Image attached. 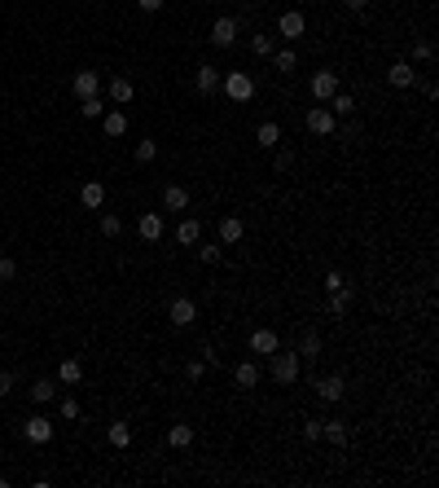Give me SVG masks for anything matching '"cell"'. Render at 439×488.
Segmentation results:
<instances>
[{
    "label": "cell",
    "instance_id": "9",
    "mask_svg": "<svg viewBox=\"0 0 439 488\" xmlns=\"http://www.w3.org/2000/svg\"><path fill=\"white\" fill-rule=\"evenodd\" d=\"M71 88H75L79 102H84V97H102V79H97V71H75Z\"/></svg>",
    "mask_w": 439,
    "mask_h": 488
},
{
    "label": "cell",
    "instance_id": "30",
    "mask_svg": "<svg viewBox=\"0 0 439 488\" xmlns=\"http://www.w3.org/2000/svg\"><path fill=\"white\" fill-rule=\"evenodd\" d=\"M110 445H115V449H127V445H132V427H127V422H110Z\"/></svg>",
    "mask_w": 439,
    "mask_h": 488
},
{
    "label": "cell",
    "instance_id": "15",
    "mask_svg": "<svg viewBox=\"0 0 439 488\" xmlns=\"http://www.w3.org/2000/svg\"><path fill=\"white\" fill-rule=\"evenodd\" d=\"M189 207V189L185 185H167L162 189V211H185Z\"/></svg>",
    "mask_w": 439,
    "mask_h": 488
},
{
    "label": "cell",
    "instance_id": "21",
    "mask_svg": "<svg viewBox=\"0 0 439 488\" xmlns=\"http://www.w3.org/2000/svg\"><path fill=\"white\" fill-rule=\"evenodd\" d=\"M167 445L172 449H189L193 445V427H189V422H172V427H167Z\"/></svg>",
    "mask_w": 439,
    "mask_h": 488
},
{
    "label": "cell",
    "instance_id": "24",
    "mask_svg": "<svg viewBox=\"0 0 439 488\" xmlns=\"http://www.w3.org/2000/svg\"><path fill=\"white\" fill-rule=\"evenodd\" d=\"M102 128H106V137H123L127 133V115H123V110H106Z\"/></svg>",
    "mask_w": 439,
    "mask_h": 488
},
{
    "label": "cell",
    "instance_id": "1",
    "mask_svg": "<svg viewBox=\"0 0 439 488\" xmlns=\"http://www.w3.org/2000/svg\"><path fill=\"white\" fill-rule=\"evenodd\" d=\"M268 365H272V379H277L281 387H290V383H295L299 379V370H303V361H299V352H272L268 356Z\"/></svg>",
    "mask_w": 439,
    "mask_h": 488
},
{
    "label": "cell",
    "instance_id": "10",
    "mask_svg": "<svg viewBox=\"0 0 439 488\" xmlns=\"http://www.w3.org/2000/svg\"><path fill=\"white\" fill-rule=\"evenodd\" d=\"M334 93H338V71H316L312 75V97L316 102H330Z\"/></svg>",
    "mask_w": 439,
    "mask_h": 488
},
{
    "label": "cell",
    "instance_id": "23",
    "mask_svg": "<svg viewBox=\"0 0 439 488\" xmlns=\"http://www.w3.org/2000/svg\"><path fill=\"white\" fill-rule=\"evenodd\" d=\"M79 379H84V365L75 361V356H67V361L57 365V383H67V387H75Z\"/></svg>",
    "mask_w": 439,
    "mask_h": 488
},
{
    "label": "cell",
    "instance_id": "31",
    "mask_svg": "<svg viewBox=\"0 0 439 488\" xmlns=\"http://www.w3.org/2000/svg\"><path fill=\"white\" fill-rule=\"evenodd\" d=\"M53 396H57V383H48V379H36V383H31V400H36V405L53 400Z\"/></svg>",
    "mask_w": 439,
    "mask_h": 488
},
{
    "label": "cell",
    "instance_id": "4",
    "mask_svg": "<svg viewBox=\"0 0 439 488\" xmlns=\"http://www.w3.org/2000/svg\"><path fill=\"white\" fill-rule=\"evenodd\" d=\"M277 36L281 40H303L307 36V18H303L299 9H286L281 18H277Z\"/></svg>",
    "mask_w": 439,
    "mask_h": 488
},
{
    "label": "cell",
    "instance_id": "40",
    "mask_svg": "<svg viewBox=\"0 0 439 488\" xmlns=\"http://www.w3.org/2000/svg\"><path fill=\"white\" fill-rule=\"evenodd\" d=\"M343 286H347V282H343V273H338V269L325 273V290H330V295H334V290H343Z\"/></svg>",
    "mask_w": 439,
    "mask_h": 488
},
{
    "label": "cell",
    "instance_id": "14",
    "mask_svg": "<svg viewBox=\"0 0 439 488\" xmlns=\"http://www.w3.org/2000/svg\"><path fill=\"white\" fill-rule=\"evenodd\" d=\"M137 233H141L145 242H158V238H162V216H158V211H145V216L137 220Z\"/></svg>",
    "mask_w": 439,
    "mask_h": 488
},
{
    "label": "cell",
    "instance_id": "8",
    "mask_svg": "<svg viewBox=\"0 0 439 488\" xmlns=\"http://www.w3.org/2000/svg\"><path fill=\"white\" fill-rule=\"evenodd\" d=\"M233 40H237V18L224 13V18H216V27H211V44H216V48H229Z\"/></svg>",
    "mask_w": 439,
    "mask_h": 488
},
{
    "label": "cell",
    "instance_id": "22",
    "mask_svg": "<svg viewBox=\"0 0 439 488\" xmlns=\"http://www.w3.org/2000/svg\"><path fill=\"white\" fill-rule=\"evenodd\" d=\"M132 79H127V75H115V79H110V102H119V106H127V102H132Z\"/></svg>",
    "mask_w": 439,
    "mask_h": 488
},
{
    "label": "cell",
    "instance_id": "33",
    "mask_svg": "<svg viewBox=\"0 0 439 488\" xmlns=\"http://www.w3.org/2000/svg\"><path fill=\"white\" fill-rule=\"evenodd\" d=\"M251 53L255 57H272V36H251Z\"/></svg>",
    "mask_w": 439,
    "mask_h": 488
},
{
    "label": "cell",
    "instance_id": "38",
    "mask_svg": "<svg viewBox=\"0 0 439 488\" xmlns=\"http://www.w3.org/2000/svg\"><path fill=\"white\" fill-rule=\"evenodd\" d=\"M303 440H307V445L321 440V418H307V422H303Z\"/></svg>",
    "mask_w": 439,
    "mask_h": 488
},
{
    "label": "cell",
    "instance_id": "16",
    "mask_svg": "<svg viewBox=\"0 0 439 488\" xmlns=\"http://www.w3.org/2000/svg\"><path fill=\"white\" fill-rule=\"evenodd\" d=\"M321 440H330V445L343 449V445H347V427H343L338 418H321Z\"/></svg>",
    "mask_w": 439,
    "mask_h": 488
},
{
    "label": "cell",
    "instance_id": "19",
    "mask_svg": "<svg viewBox=\"0 0 439 488\" xmlns=\"http://www.w3.org/2000/svg\"><path fill=\"white\" fill-rule=\"evenodd\" d=\"M233 383L251 392V387L259 383V365H255V361H237V365H233Z\"/></svg>",
    "mask_w": 439,
    "mask_h": 488
},
{
    "label": "cell",
    "instance_id": "34",
    "mask_svg": "<svg viewBox=\"0 0 439 488\" xmlns=\"http://www.w3.org/2000/svg\"><path fill=\"white\" fill-rule=\"evenodd\" d=\"M431 57H435V44L431 40H417L413 44V62H431Z\"/></svg>",
    "mask_w": 439,
    "mask_h": 488
},
{
    "label": "cell",
    "instance_id": "45",
    "mask_svg": "<svg viewBox=\"0 0 439 488\" xmlns=\"http://www.w3.org/2000/svg\"><path fill=\"white\" fill-rule=\"evenodd\" d=\"M162 5H167V0H137V9H145V13H158Z\"/></svg>",
    "mask_w": 439,
    "mask_h": 488
},
{
    "label": "cell",
    "instance_id": "32",
    "mask_svg": "<svg viewBox=\"0 0 439 488\" xmlns=\"http://www.w3.org/2000/svg\"><path fill=\"white\" fill-rule=\"evenodd\" d=\"M79 115H84V119H97V115H106L102 97H84V102H79Z\"/></svg>",
    "mask_w": 439,
    "mask_h": 488
},
{
    "label": "cell",
    "instance_id": "20",
    "mask_svg": "<svg viewBox=\"0 0 439 488\" xmlns=\"http://www.w3.org/2000/svg\"><path fill=\"white\" fill-rule=\"evenodd\" d=\"M386 79H391L396 88H413V79H417V71H413V62H396L391 71H386Z\"/></svg>",
    "mask_w": 439,
    "mask_h": 488
},
{
    "label": "cell",
    "instance_id": "25",
    "mask_svg": "<svg viewBox=\"0 0 439 488\" xmlns=\"http://www.w3.org/2000/svg\"><path fill=\"white\" fill-rule=\"evenodd\" d=\"M330 110H334V119H347V115H351V110H356V97H351V93H343V88H338V93L330 97Z\"/></svg>",
    "mask_w": 439,
    "mask_h": 488
},
{
    "label": "cell",
    "instance_id": "46",
    "mask_svg": "<svg viewBox=\"0 0 439 488\" xmlns=\"http://www.w3.org/2000/svg\"><path fill=\"white\" fill-rule=\"evenodd\" d=\"M343 5H347V9H356V13H361V9H369V0H343Z\"/></svg>",
    "mask_w": 439,
    "mask_h": 488
},
{
    "label": "cell",
    "instance_id": "43",
    "mask_svg": "<svg viewBox=\"0 0 439 488\" xmlns=\"http://www.w3.org/2000/svg\"><path fill=\"white\" fill-rule=\"evenodd\" d=\"M290 168H295V154H290V150H277V172H290Z\"/></svg>",
    "mask_w": 439,
    "mask_h": 488
},
{
    "label": "cell",
    "instance_id": "26",
    "mask_svg": "<svg viewBox=\"0 0 439 488\" xmlns=\"http://www.w3.org/2000/svg\"><path fill=\"white\" fill-rule=\"evenodd\" d=\"M176 242H181V247H193V242H202V224H198V220H181V229H176Z\"/></svg>",
    "mask_w": 439,
    "mask_h": 488
},
{
    "label": "cell",
    "instance_id": "42",
    "mask_svg": "<svg viewBox=\"0 0 439 488\" xmlns=\"http://www.w3.org/2000/svg\"><path fill=\"white\" fill-rule=\"evenodd\" d=\"M185 374H189V379H193V383H198V379H202V374H207V361H189V365H185Z\"/></svg>",
    "mask_w": 439,
    "mask_h": 488
},
{
    "label": "cell",
    "instance_id": "37",
    "mask_svg": "<svg viewBox=\"0 0 439 488\" xmlns=\"http://www.w3.org/2000/svg\"><path fill=\"white\" fill-rule=\"evenodd\" d=\"M62 418H67V422L79 418V400H75V396H62Z\"/></svg>",
    "mask_w": 439,
    "mask_h": 488
},
{
    "label": "cell",
    "instance_id": "5",
    "mask_svg": "<svg viewBox=\"0 0 439 488\" xmlns=\"http://www.w3.org/2000/svg\"><path fill=\"white\" fill-rule=\"evenodd\" d=\"M22 435H27V445H48L53 440V422H48L44 414H31L22 422Z\"/></svg>",
    "mask_w": 439,
    "mask_h": 488
},
{
    "label": "cell",
    "instance_id": "12",
    "mask_svg": "<svg viewBox=\"0 0 439 488\" xmlns=\"http://www.w3.org/2000/svg\"><path fill=\"white\" fill-rule=\"evenodd\" d=\"M242 233H246L242 216H224V220H220V247H233V242H242Z\"/></svg>",
    "mask_w": 439,
    "mask_h": 488
},
{
    "label": "cell",
    "instance_id": "28",
    "mask_svg": "<svg viewBox=\"0 0 439 488\" xmlns=\"http://www.w3.org/2000/svg\"><path fill=\"white\" fill-rule=\"evenodd\" d=\"M351 299H356V290H351V286H343V290H334V295H330V313H334V317H343V313H347V308H351Z\"/></svg>",
    "mask_w": 439,
    "mask_h": 488
},
{
    "label": "cell",
    "instance_id": "7",
    "mask_svg": "<svg viewBox=\"0 0 439 488\" xmlns=\"http://www.w3.org/2000/svg\"><path fill=\"white\" fill-rule=\"evenodd\" d=\"M312 387H316V396H321L325 405H338V400H343V392H347L343 374H325V379H316Z\"/></svg>",
    "mask_w": 439,
    "mask_h": 488
},
{
    "label": "cell",
    "instance_id": "29",
    "mask_svg": "<svg viewBox=\"0 0 439 488\" xmlns=\"http://www.w3.org/2000/svg\"><path fill=\"white\" fill-rule=\"evenodd\" d=\"M295 352H299V361H316L321 356V334H303Z\"/></svg>",
    "mask_w": 439,
    "mask_h": 488
},
{
    "label": "cell",
    "instance_id": "44",
    "mask_svg": "<svg viewBox=\"0 0 439 488\" xmlns=\"http://www.w3.org/2000/svg\"><path fill=\"white\" fill-rule=\"evenodd\" d=\"M9 392H13V374L0 370V396H9Z\"/></svg>",
    "mask_w": 439,
    "mask_h": 488
},
{
    "label": "cell",
    "instance_id": "39",
    "mask_svg": "<svg viewBox=\"0 0 439 488\" xmlns=\"http://www.w3.org/2000/svg\"><path fill=\"white\" fill-rule=\"evenodd\" d=\"M13 278H18V264L5 255V259H0V282H13Z\"/></svg>",
    "mask_w": 439,
    "mask_h": 488
},
{
    "label": "cell",
    "instance_id": "35",
    "mask_svg": "<svg viewBox=\"0 0 439 488\" xmlns=\"http://www.w3.org/2000/svg\"><path fill=\"white\" fill-rule=\"evenodd\" d=\"M154 154H158L154 141H137V163H154Z\"/></svg>",
    "mask_w": 439,
    "mask_h": 488
},
{
    "label": "cell",
    "instance_id": "27",
    "mask_svg": "<svg viewBox=\"0 0 439 488\" xmlns=\"http://www.w3.org/2000/svg\"><path fill=\"white\" fill-rule=\"evenodd\" d=\"M272 67H277V75H295L299 71V57L290 53V48H277V53H272Z\"/></svg>",
    "mask_w": 439,
    "mask_h": 488
},
{
    "label": "cell",
    "instance_id": "17",
    "mask_svg": "<svg viewBox=\"0 0 439 488\" xmlns=\"http://www.w3.org/2000/svg\"><path fill=\"white\" fill-rule=\"evenodd\" d=\"M79 203H84L88 211H102V203H106V185H102V181H88L84 189H79Z\"/></svg>",
    "mask_w": 439,
    "mask_h": 488
},
{
    "label": "cell",
    "instance_id": "6",
    "mask_svg": "<svg viewBox=\"0 0 439 488\" xmlns=\"http://www.w3.org/2000/svg\"><path fill=\"white\" fill-rule=\"evenodd\" d=\"M167 321H172V325H181V330H185V325H193V321H198V304H193L189 295L172 299V304H167Z\"/></svg>",
    "mask_w": 439,
    "mask_h": 488
},
{
    "label": "cell",
    "instance_id": "11",
    "mask_svg": "<svg viewBox=\"0 0 439 488\" xmlns=\"http://www.w3.org/2000/svg\"><path fill=\"white\" fill-rule=\"evenodd\" d=\"M193 88H198L202 97H211V93L220 88V71H216V67H207V62H202V67L193 71Z\"/></svg>",
    "mask_w": 439,
    "mask_h": 488
},
{
    "label": "cell",
    "instance_id": "3",
    "mask_svg": "<svg viewBox=\"0 0 439 488\" xmlns=\"http://www.w3.org/2000/svg\"><path fill=\"white\" fill-rule=\"evenodd\" d=\"M220 88H224V93H229L233 102L242 106V102H251V97H255V79H251L246 71H229V75L220 79Z\"/></svg>",
    "mask_w": 439,
    "mask_h": 488
},
{
    "label": "cell",
    "instance_id": "41",
    "mask_svg": "<svg viewBox=\"0 0 439 488\" xmlns=\"http://www.w3.org/2000/svg\"><path fill=\"white\" fill-rule=\"evenodd\" d=\"M198 251H202V264H220V255H224L220 247H198Z\"/></svg>",
    "mask_w": 439,
    "mask_h": 488
},
{
    "label": "cell",
    "instance_id": "36",
    "mask_svg": "<svg viewBox=\"0 0 439 488\" xmlns=\"http://www.w3.org/2000/svg\"><path fill=\"white\" fill-rule=\"evenodd\" d=\"M102 233H106V238H119V233H123V220H119V216H102Z\"/></svg>",
    "mask_w": 439,
    "mask_h": 488
},
{
    "label": "cell",
    "instance_id": "2",
    "mask_svg": "<svg viewBox=\"0 0 439 488\" xmlns=\"http://www.w3.org/2000/svg\"><path fill=\"white\" fill-rule=\"evenodd\" d=\"M303 128H307V133H316V137H334L338 119H334V110H330V106H307Z\"/></svg>",
    "mask_w": 439,
    "mask_h": 488
},
{
    "label": "cell",
    "instance_id": "18",
    "mask_svg": "<svg viewBox=\"0 0 439 488\" xmlns=\"http://www.w3.org/2000/svg\"><path fill=\"white\" fill-rule=\"evenodd\" d=\"M255 141L264 145V150H277V145H281V128L272 123V119H264V123L255 128Z\"/></svg>",
    "mask_w": 439,
    "mask_h": 488
},
{
    "label": "cell",
    "instance_id": "13",
    "mask_svg": "<svg viewBox=\"0 0 439 488\" xmlns=\"http://www.w3.org/2000/svg\"><path fill=\"white\" fill-rule=\"evenodd\" d=\"M277 348H281V339L272 334V330H255V334H251V352H255V356H272Z\"/></svg>",
    "mask_w": 439,
    "mask_h": 488
}]
</instances>
